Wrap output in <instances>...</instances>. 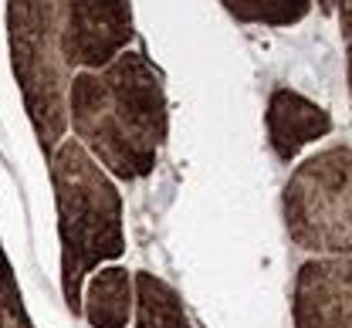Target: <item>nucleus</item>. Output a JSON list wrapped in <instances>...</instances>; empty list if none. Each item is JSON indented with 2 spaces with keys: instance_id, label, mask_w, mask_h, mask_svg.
Listing matches in <instances>:
<instances>
[{
  "instance_id": "obj_1",
  "label": "nucleus",
  "mask_w": 352,
  "mask_h": 328,
  "mask_svg": "<svg viewBox=\"0 0 352 328\" xmlns=\"http://www.w3.org/2000/svg\"><path fill=\"white\" fill-rule=\"evenodd\" d=\"M68 122L109 176H149L170 132L163 71L132 47L98 71H78L68 85Z\"/></svg>"
},
{
  "instance_id": "obj_2",
  "label": "nucleus",
  "mask_w": 352,
  "mask_h": 328,
  "mask_svg": "<svg viewBox=\"0 0 352 328\" xmlns=\"http://www.w3.org/2000/svg\"><path fill=\"white\" fill-rule=\"evenodd\" d=\"M47 159L61 240V294L78 315L88 274L126 250L122 193L78 139H61Z\"/></svg>"
},
{
  "instance_id": "obj_3",
  "label": "nucleus",
  "mask_w": 352,
  "mask_h": 328,
  "mask_svg": "<svg viewBox=\"0 0 352 328\" xmlns=\"http://www.w3.org/2000/svg\"><path fill=\"white\" fill-rule=\"evenodd\" d=\"M61 21H65V0H7L10 65L44 156L54 152V145L65 139L68 129L72 78L65 75L58 58Z\"/></svg>"
},
{
  "instance_id": "obj_4",
  "label": "nucleus",
  "mask_w": 352,
  "mask_h": 328,
  "mask_svg": "<svg viewBox=\"0 0 352 328\" xmlns=\"http://www.w3.org/2000/svg\"><path fill=\"white\" fill-rule=\"evenodd\" d=\"M281 213L295 247L342 257L352 254V145L339 142L302 159L288 176Z\"/></svg>"
},
{
  "instance_id": "obj_5",
  "label": "nucleus",
  "mask_w": 352,
  "mask_h": 328,
  "mask_svg": "<svg viewBox=\"0 0 352 328\" xmlns=\"http://www.w3.org/2000/svg\"><path fill=\"white\" fill-rule=\"evenodd\" d=\"M292 312L295 328H352V254L305 261Z\"/></svg>"
},
{
  "instance_id": "obj_6",
  "label": "nucleus",
  "mask_w": 352,
  "mask_h": 328,
  "mask_svg": "<svg viewBox=\"0 0 352 328\" xmlns=\"http://www.w3.org/2000/svg\"><path fill=\"white\" fill-rule=\"evenodd\" d=\"M264 129L271 152L281 163H292L305 145L325 139L332 132V115L311 102L308 95L295 89H274L267 98V112H264Z\"/></svg>"
},
{
  "instance_id": "obj_7",
  "label": "nucleus",
  "mask_w": 352,
  "mask_h": 328,
  "mask_svg": "<svg viewBox=\"0 0 352 328\" xmlns=\"http://www.w3.org/2000/svg\"><path fill=\"white\" fill-rule=\"evenodd\" d=\"M132 274L126 268H98L82 288V315L91 328H126L132 315Z\"/></svg>"
},
{
  "instance_id": "obj_8",
  "label": "nucleus",
  "mask_w": 352,
  "mask_h": 328,
  "mask_svg": "<svg viewBox=\"0 0 352 328\" xmlns=\"http://www.w3.org/2000/svg\"><path fill=\"white\" fill-rule=\"evenodd\" d=\"M132 305H135V328H193L186 318L183 298L173 284H166L160 274L139 271L132 278Z\"/></svg>"
},
{
  "instance_id": "obj_9",
  "label": "nucleus",
  "mask_w": 352,
  "mask_h": 328,
  "mask_svg": "<svg viewBox=\"0 0 352 328\" xmlns=\"http://www.w3.org/2000/svg\"><path fill=\"white\" fill-rule=\"evenodd\" d=\"M315 0H223V7L244 21V24H264V27H292L305 21Z\"/></svg>"
},
{
  "instance_id": "obj_10",
  "label": "nucleus",
  "mask_w": 352,
  "mask_h": 328,
  "mask_svg": "<svg viewBox=\"0 0 352 328\" xmlns=\"http://www.w3.org/2000/svg\"><path fill=\"white\" fill-rule=\"evenodd\" d=\"M0 328H34L28 308H24L21 288H17V278H14V268L3 271V278H0Z\"/></svg>"
},
{
  "instance_id": "obj_11",
  "label": "nucleus",
  "mask_w": 352,
  "mask_h": 328,
  "mask_svg": "<svg viewBox=\"0 0 352 328\" xmlns=\"http://www.w3.org/2000/svg\"><path fill=\"white\" fill-rule=\"evenodd\" d=\"M336 10H339V31H342V38L352 41V0H336Z\"/></svg>"
},
{
  "instance_id": "obj_12",
  "label": "nucleus",
  "mask_w": 352,
  "mask_h": 328,
  "mask_svg": "<svg viewBox=\"0 0 352 328\" xmlns=\"http://www.w3.org/2000/svg\"><path fill=\"white\" fill-rule=\"evenodd\" d=\"M346 78H349V95H352V41H346Z\"/></svg>"
}]
</instances>
